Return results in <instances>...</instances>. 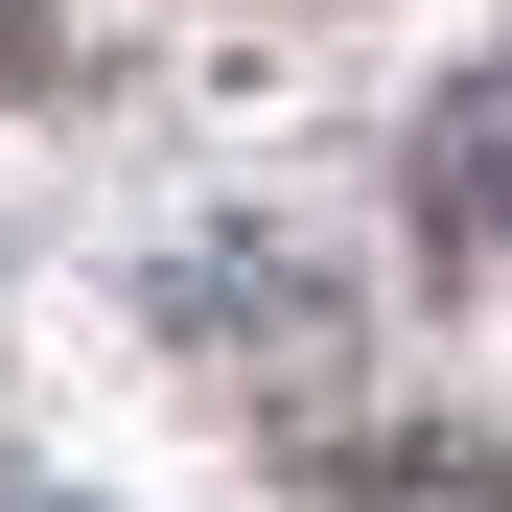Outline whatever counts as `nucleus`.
Returning <instances> with one entry per match:
<instances>
[{
	"mask_svg": "<svg viewBox=\"0 0 512 512\" xmlns=\"http://www.w3.org/2000/svg\"><path fill=\"white\" fill-rule=\"evenodd\" d=\"M419 233H443V256H512V70H466V94L419 117Z\"/></svg>",
	"mask_w": 512,
	"mask_h": 512,
	"instance_id": "1",
	"label": "nucleus"
},
{
	"mask_svg": "<svg viewBox=\"0 0 512 512\" xmlns=\"http://www.w3.org/2000/svg\"><path fill=\"white\" fill-rule=\"evenodd\" d=\"M24 70H70V0H0V94H24Z\"/></svg>",
	"mask_w": 512,
	"mask_h": 512,
	"instance_id": "2",
	"label": "nucleus"
}]
</instances>
